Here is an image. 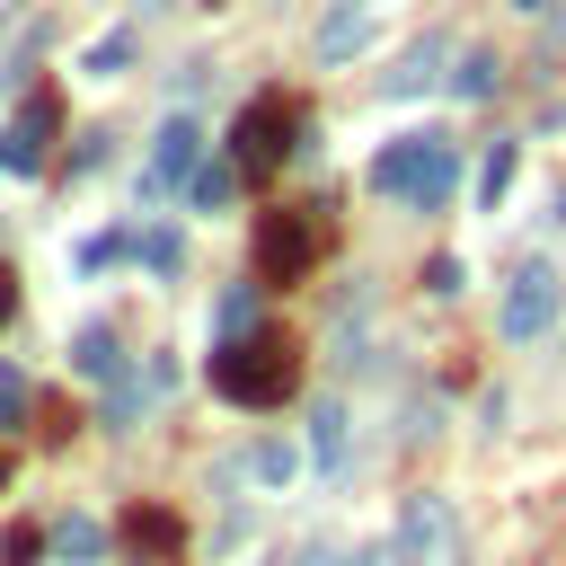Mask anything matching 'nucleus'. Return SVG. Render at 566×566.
Instances as JSON below:
<instances>
[{
	"label": "nucleus",
	"instance_id": "nucleus-18",
	"mask_svg": "<svg viewBox=\"0 0 566 566\" xmlns=\"http://www.w3.org/2000/svg\"><path fill=\"white\" fill-rule=\"evenodd\" d=\"M230 186H239V168H195V203H230Z\"/></svg>",
	"mask_w": 566,
	"mask_h": 566
},
{
	"label": "nucleus",
	"instance_id": "nucleus-23",
	"mask_svg": "<svg viewBox=\"0 0 566 566\" xmlns=\"http://www.w3.org/2000/svg\"><path fill=\"white\" fill-rule=\"evenodd\" d=\"M0 478H9V460H0Z\"/></svg>",
	"mask_w": 566,
	"mask_h": 566
},
{
	"label": "nucleus",
	"instance_id": "nucleus-8",
	"mask_svg": "<svg viewBox=\"0 0 566 566\" xmlns=\"http://www.w3.org/2000/svg\"><path fill=\"white\" fill-rule=\"evenodd\" d=\"M195 150H203V133H195L186 115H168L159 142H150V195H168L177 177H195Z\"/></svg>",
	"mask_w": 566,
	"mask_h": 566
},
{
	"label": "nucleus",
	"instance_id": "nucleus-1",
	"mask_svg": "<svg viewBox=\"0 0 566 566\" xmlns=\"http://www.w3.org/2000/svg\"><path fill=\"white\" fill-rule=\"evenodd\" d=\"M212 389H221L230 407H283V398L301 389V345H292L283 327H239V336H221V354H212Z\"/></svg>",
	"mask_w": 566,
	"mask_h": 566
},
{
	"label": "nucleus",
	"instance_id": "nucleus-14",
	"mask_svg": "<svg viewBox=\"0 0 566 566\" xmlns=\"http://www.w3.org/2000/svg\"><path fill=\"white\" fill-rule=\"evenodd\" d=\"M310 460H318V469L345 460V407H318V416H310Z\"/></svg>",
	"mask_w": 566,
	"mask_h": 566
},
{
	"label": "nucleus",
	"instance_id": "nucleus-11",
	"mask_svg": "<svg viewBox=\"0 0 566 566\" xmlns=\"http://www.w3.org/2000/svg\"><path fill=\"white\" fill-rule=\"evenodd\" d=\"M124 539H133L142 557H177V539H186V531H177V513H159V504H133V513H124Z\"/></svg>",
	"mask_w": 566,
	"mask_h": 566
},
{
	"label": "nucleus",
	"instance_id": "nucleus-13",
	"mask_svg": "<svg viewBox=\"0 0 566 566\" xmlns=\"http://www.w3.org/2000/svg\"><path fill=\"white\" fill-rule=\"evenodd\" d=\"M513 159H522V142H486V168H478V203H486V212L504 203V186H513Z\"/></svg>",
	"mask_w": 566,
	"mask_h": 566
},
{
	"label": "nucleus",
	"instance_id": "nucleus-3",
	"mask_svg": "<svg viewBox=\"0 0 566 566\" xmlns=\"http://www.w3.org/2000/svg\"><path fill=\"white\" fill-rule=\"evenodd\" d=\"M292 133H301V106L283 97V88H265V97H248L239 106V124H230V168L256 186V177H274L283 159H292Z\"/></svg>",
	"mask_w": 566,
	"mask_h": 566
},
{
	"label": "nucleus",
	"instance_id": "nucleus-22",
	"mask_svg": "<svg viewBox=\"0 0 566 566\" xmlns=\"http://www.w3.org/2000/svg\"><path fill=\"white\" fill-rule=\"evenodd\" d=\"M513 9H522V18H548V9H557V0H513Z\"/></svg>",
	"mask_w": 566,
	"mask_h": 566
},
{
	"label": "nucleus",
	"instance_id": "nucleus-21",
	"mask_svg": "<svg viewBox=\"0 0 566 566\" xmlns=\"http://www.w3.org/2000/svg\"><path fill=\"white\" fill-rule=\"evenodd\" d=\"M9 310H18V274L0 265V327H9Z\"/></svg>",
	"mask_w": 566,
	"mask_h": 566
},
{
	"label": "nucleus",
	"instance_id": "nucleus-12",
	"mask_svg": "<svg viewBox=\"0 0 566 566\" xmlns=\"http://www.w3.org/2000/svg\"><path fill=\"white\" fill-rule=\"evenodd\" d=\"M71 363H80L88 380H124V354H115V336H106V327H80V345H71Z\"/></svg>",
	"mask_w": 566,
	"mask_h": 566
},
{
	"label": "nucleus",
	"instance_id": "nucleus-4",
	"mask_svg": "<svg viewBox=\"0 0 566 566\" xmlns=\"http://www.w3.org/2000/svg\"><path fill=\"white\" fill-rule=\"evenodd\" d=\"M318 239H327L318 203H274V212L256 221V274H265V283H301V274L318 265Z\"/></svg>",
	"mask_w": 566,
	"mask_h": 566
},
{
	"label": "nucleus",
	"instance_id": "nucleus-7",
	"mask_svg": "<svg viewBox=\"0 0 566 566\" xmlns=\"http://www.w3.org/2000/svg\"><path fill=\"white\" fill-rule=\"evenodd\" d=\"M53 124H62V106H53V88H35V97L18 106V124L0 133V168H9V177H35L44 150H53Z\"/></svg>",
	"mask_w": 566,
	"mask_h": 566
},
{
	"label": "nucleus",
	"instance_id": "nucleus-10",
	"mask_svg": "<svg viewBox=\"0 0 566 566\" xmlns=\"http://www.w3.org/2000/svg\"><path fill=\"white\" fill-rule=\"evenodd\" d=\"M363 44H371V0H336L318 18V62H354Z\"/></svg>",
	"mask_w": 566,
	"mask_h": 566
},
{
	"label": "nucleus",
	"instance_id": "nucleus-2",
	"mask_svg": "<svg viewBox=\"0 0 566 566\" xmlns=\"http://www.w3.org/2000/svg\"><path fill=\"white\" fill-rule=\"evenodd\" d=\"M371 186H380L389 203L442 212V203H451V186H460V150H451V142H433V133H407V142H389V150L371 159Z\"/></svg>",
	"mask_w": 566,
	"mask_h": 566
},
{
	"label": "nucleus",
	"instance_id": "nucleus-9",
	"mask_svg": "<svg viewBox=\"0 0 566 566\" xmlns=\"http://www.w3.org/2000/svg\"><path fill=\"white\" fill-rule=\"evenodd\" d=\"M442 62H451V35H416V44L398 53V71H389L380 88H389V97H424V88L442 80Z\"/></svg>",
	"mask_w": 566,
	"mask_h": 566
},
{
	"label": "nucleus",
	"instance_id": "nucleus-6",
	"mask_svg": "<svg viewBox=\"0 0 566 566\" xmlns=\"http://www.w3.org/2000/svg\"><path fill=\"white\" fill-rule=\"evenodd\" d=\"M557 301H566V283H557V265H522L513 283H504V336L513 345H531V336H548L557 327Z\"/></svg>",
	"mask_w": 566,
	"mask_h": 566
},
{
	"label": "nucleus",
	"instance_id": "nucleus-5",
	"mask_svg": "<svg viewBox=\"0 0 566 566\" xmlns=\"http://www.w3.org/2000/svg\"><path fill=\"white\" fill-rule=\"evenodd\" d=\"M389 557H398V566H460V522H451V504H442V495H416V504L398 513Z\"/></svg>",
	"mask_w": 566,
	"mask_h": 566
},
{
	"label": "nucleus",
	"instance_id": "nucleus-16",
	"mask_svg": "<svg viewBox=\"0 0 566 566\" xmlns=\"http://www.w3.org/2000/svg\"><path fill=\"white\" fill-rule=\"evenodd\" d=\"M177 256H186L177 230H142V265H150V274H177Z\"/></svg>",
	"mask_w": 566,
	"mask_h": 566
},
{
	"label": "nucleus",
	"instance_id": "nucleus-15",
	"mask_svg": "<svg viewBox=\"0 0 566 566\" xmlns=\"http://www.w3.org/2000/svg\"><path fill=\"white\" fill-rule=\"evenodd\" d=\"M451 88H460V97H495V53H469V62L451 71Z\"/></svg>",
	"mask_w": 566,
	"mask_h": 566
},
{
	"label": "nucleus",
	"instance_id": "nucleus-17",
	"mask_svg": "<svg viewBox=\"0 0 566 566\" xmlns=\"http://www.w3.org/2000/svg\"><path fill=\"white\" fill-rule=\"evenodd\" d=\"M124 53H133V35H97V44H88V71H97V80H115V71H124Z\"/></svg>",
	"mask_w": 566,
	"mask_h": 566
},
{
	"label": "nucleus",
	"instance_id": "nucleus-20",
	"mask_svg": "<svg viewBox=\"0 0 566 566\" xmlns=\"http://www.w3.org/2000/svg\"><path fill=\"white\" fill-rule=\"evenodd\" d=\"M256 478H265V486H283V478H292V451H283V442H265V451H256Z\"/></svg>",
	"mask_w": 566,
	"mask_h": 566
},
{
	"label": "nucleus",
	"instance_id": "nucleus-19",
	"mask_svg": "<svg viewBox=\"0 0 566 566\" xmlns=\"http://www.w3.org/2000/svg\"><path fill=\"white\" fill-rule=\"evenodd\" d=\"M53 539H62V557H97V522H62Z\"/></svg>",
	"mask_w": 566,
	"mask_h": 566
}]
</instances>
